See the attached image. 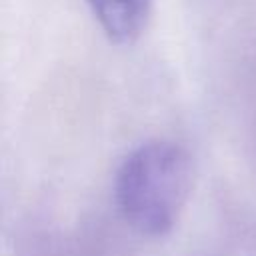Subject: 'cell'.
<instances>
[{
  "mask_svg": "<svg viewBox=\"0 0 256 256\" xmlns=\"http://www.w3.org/2000/svg\"><path fill=\"white\" fill-rule=\"evenodd\" d=\"M100 28L114 44H132L144 32L152 0H86Z\"/></svg>",
  "mask_w": 256,
  "mask_h": 256,
  "instance_id": "obj_2",
  "label": "cell"
},
{
  "mask_svg": "<svg viewBox=\"0 0 256 256\" xmlns=\"http://www.w3.org/2000/svg\"><path fill=\"white\" fill-rule=\"evenodd\" d=\"M192 192L188 154L164 140H152L132 150L114 178V196L122 218L140 234H168Z\"/></svg>",
  "mask_w": 256,
  "mask_h": 256,
  "instance_id": "obj_1",
  "label": "cell"
}]
</instances>
